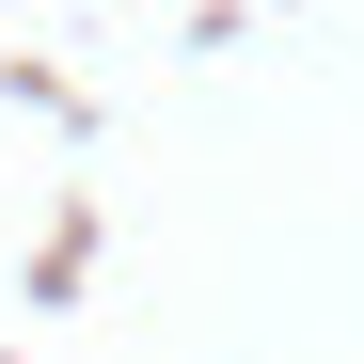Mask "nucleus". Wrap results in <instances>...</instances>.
<instances>
[]
</instances>
